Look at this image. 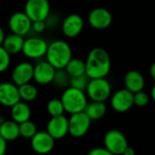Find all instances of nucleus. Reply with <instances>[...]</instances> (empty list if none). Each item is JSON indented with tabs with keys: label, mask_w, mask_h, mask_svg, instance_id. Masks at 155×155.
Instances as JSON below:
<instances>
[{
	"label": "nucleus",
	"mask_w": 155,
	"mask_h": 155,
	"mask_svg": "<svg viewBox=\"0 0 155 155\" xmlns=\"http://www.w3.org/2000/svg\"><path fill=\"white\" fill-rule=\"evenodd\" d=\"M73 58V52L70 45L64 40H54L48 45L45 60L56 70L64 69Z\"/></svg>",
	"instance_id": "obj_2"
},
{
	"label": "nucleus",
	"mask_w": 155,
	"mask_h": 155,
	"mask_svg": "<svg viewBox=\"0 0 155 155\" xmlns=\"http://www.w3.org/2000/svg\"><path fill=\"white\" fill-rule=\"evenodd\" d=\"M71 77L68 75L64 69H58L55 72L53 83L54 85L57 88H64L70 84Z\"/></svg>",
	"instance_id": "obj_27"
},
{
	"label": "nucleus",
	"mask_w": 155,
	"mask_h": 155,
	"mask_svg": "<svg viewBox=\"0 0 155 155\" xmlns=\"http://www.w3.org/2000/svg\"><path fill=\"white\" fill-rule=\"evenodd\" d=\"M46 132L54 140L63 139L69 134L68 118L64 115L51 117L46 124Z\"/></svg>",
	"instance_id": "obj_17"
},
{
	"label": "nucleus",
	"mask_w": 155,
	"mask_h": 155,
	"mask_svg": "<svg viewBox=\"0 0 155 155\" xmlns=\"http://www.w3.org/2000/svg\"><path fill=\"white\" fill-rule=\"evenodd\" d=\"M90 80L91 79L86 75V74L80 75V76H76V77H71L69 86L85 92L87 89V86L89 84Z\"/></svg>",
	"instance_id": "obj_28"
},
{
	"label": "nucleus",
	"mask_w": 155,
	"mask_h": 155,
	"mask_svg": "<svg viewBox=\"0 0 155 155\" xmlns=\"http://www.w3.org/2000/svg\"><path fill=\"white\" fill-rule=\"evenodd\" d=\"M87 155H114L109 152L106 148L104 147H95L92 149Z\"/></svg>",
	"instance_id": "obj_32"
},
{
	"label": "nucleus",
	"mask_w": 155,
	"mask_h": 155,
	"mask_svg": "<svg viewBox=\"0 0 155 155\" xmlns=\"http://www.w3.org/2000/svg\"><path fill=\"white\" fill-rule=\"evenodd\" d=\"M111 105L117 113H126L134 105V94L126 88L115 92L111 98Z\"/></svg>",
	"instance_id": "obj_15"
},
{
	"label": "nucleus",
	"mask_w": 155,
	"mask_h": 155,
	"mask_svg": "<svg viewBox=\"0 0 155 155\" xmlns=\"http://www.w3.org/2000/svg\"><path fill=\"white\" fill-rule=\"evenodd\" d=\"M88 24L95 30H104L113 22L112 13L104 7H95L88 15Z\"/></svg>",
	"instance_id": "obj_10"
},
{
	"label": "nucleus",
	"mask_w": 155,
	"mask_h": 155,
	"mask_svg": "<svg viewBox=\"0 0 155 155\" xmlns=\"http://www.w3.org/2000/svg\"><path fill=\"white\" fill-rule=\"evenodd\" d=\"M25 38L15 34H10L5 36L2 46L9 54H17L22 52Z\"/></svg>",
	"instance_id": "obj_21"
},
{
	"label": "nucleus",
	"mask_w": 155,
	"mask_h": 155,
	"mask_svg": "<svg viewBox=\"0 0 155 155\" xmlns=\"http://www.w3.org/2000/svg\"><path fill=\"white\" fill-rule=\"evenodd\" d=\"M34 66L30 62L18 63L11 73L12 82L18 87L30 83L34 79Z\"/></svg>",
	"instance_id": "obj_13"
},
{
	"label": "nucleus",
	"mask_w": 155,
	"mask_h": 155,
	"mask_svg": "<svg viewBox=\"0 0 155 155\" xmlns=\"http://www.w3.org/2000/svg\"><path fill=\"white\" fill-rule=\"evenodd\" d=\"M85 67V74L90 79L105 78L112 68L109 54L102 47L93 48L86 57Z\"/></svg>",
	"instance_id": "obj_1"
},
{
	"label": "nucleus",
	"mask_w": 155,
	"mask_h": 155,
	"mask_svg": "<svg viewBox=\"0 0 155 155\" xmlns=\"http://www.w3.org/2000/svg\"><path fill=\"white\" fill-rule=\"evenodd\" d=\"M151 98L155 102V84L152 88V91H151Z\"/></svg>",
	"instance_id": "obj_38"
},
{
	"label": "nucleus",
	"mask_w": 155,
	"mask_h": 155,
	"mask_svg": "<svg viewBox=\"0 0 155 155\" xmlns=\"http://www.w3.org/2000/svg\"><path fill=\"white\" fill-rule=\"evenodd\" d=\"M46 29V25L45 21H35L32 24V30L37 34L43 33Z\"/></svg>",
	"instance_id": "obj_31"
},
{
	"label": "nucleus",
	"mask_w": 155,
	"mask_h": 155,
	"mask_svg": "<svg viewBox=\"0 0 155 155\" xmlns=\"http://www.w3.org/2000/svg\"><path fill=\"white\" fill-rule=\"evenodd\" d=\"M21 101L19 87L13 82L0 83V104L11 108Z\"/></svg>",
	"instance_id": "obj_14"
},
{
	"label": "nucleus",
	"mask_w": 155,
	"mask_h": 155,
	"mask_svg": "<svg viewBox=\"0 0 155 155\" xmlns=\"http://www.w3.org/2000/svg\"><path fill=\"white\" fill-rule=\"evenodd\" d=\"M32 111L29 104L25 102L20 101L10 108L11 120L17 123L18 124L29 121L31 118Z\"/></svg>",
	"instance_id": "obj_19"
},
{
	"label": "nucleus",
	"mask_w": 155,
	"mask_h": 155,
	"mask_svg": "<svg viewBox=\"0 0 155 155\" xmlns=\"http://www.w3.org/2000/svg\"><path fill=\"white\" fill-rule=\"evenodd\" d=\"M11 64V54H9L5 48L0 46V74L5 72Z\"/></svg>",
	"instance_id": "obj_29"
},
{
	"label": "nucleus",
	"mask_w": 155,
	"mask_h": 155,
	"mask_svg": "<svg viewBox=\"0 0 155 155\" xmlns=\"http://www.w3.org/2000/svg\"><path fill=\"white\" fill-rule=\"evenodd\" d=\"M19 94H20L21 101L25 103H30L37 98L38 89L35 84L28 83L19 86Z\"/></svg>",
	"instance_id": "obj_24"
},
{
	"label": "nucleus",
	"mask_w": 155,
	"mask_h": 155,
	"mask_svg": "<svg viewBox=\"0 0 155 155\" xmlns=\"http://www.w3.org/2000/svg\"><path fill=\"white\" fill-rule=\"evenodd\" d=\"M1 122H2V120H0V124H1Z\"/></svg>",
	"instance_id": "obj_39"
},
{
	"label": "nucleus",
	"mask_w": 155,
	"mask_h": 155,
	"mask_svg": "<svg viewBox=\"0 0 155 155\" xmlns=\"http://www.w3.org/2000/svg\"><path fill=\"white\" fill-rule=\"evenodd\" d=\"M150 74H151L152 78L155 81V62L150 67Z\"/></svg>",
	"instance_id": "obj_37"
},
{
	"label": "nucleus",
	"mask_w": 155,
	"mask_h": 155,
	"mask_svg": "<svg viewBox=\"0 0 155 155\" xmlns=\"http://www.w3.org/2000/svg\"><path fill=\"white\" fill-rule=\"evenodd\" d=\"M56 69L46 60L39 61L34 66L35 82L40 85H47L53 83Z\"/></svg>",
	"instance_id": "obj_16"
},
{
	"label": "nucleus",
	"mask_w": 155,
	"mask_h": 155,
	"mask_svg": "<svg viewBox=\"0 0 155 155\" xmlns=\"http://www.w3.org/2000/svg\"><path fill=\"white\" fill-rule=\"evenodd\" d=\"M48 45L49 44L41 37L30 36L25 39L22 53L28 59L38 60L45 56Z\"/></svg>",
	"instance_id": "obj_5"
},
{
	"label": "nucleus",
	"mask_w": 155,
	"mask_h": 155,
	"mask_svg": "<svg viewBox=\"0 0 155 155\" xmlns=\"http://www.w3.org/2000/svg\"><path fill=\"white\" fill-rule=\"evenodd\" d=\"M24 12L32 22L45 21L51 14L49 0H26Z\"/></svg>",
	"instance_id": "obj_6"
},
{
	"label": "nucleus",
	"mask_w": 155,
	"mask_h": 155,
	"mask_svg": "<svg viewBox=\"0 0 155 155\" xmlns=\"http://www.w3.org/2000/svg\"><path fill=\"white\" fill-rule=\"evenodd\" d=\"M150 98H151V96L144 91H141L136 94H134V105H136L138 107H144V106L148 105V104L150 102Z\"/></svg>",
	"instance_id": "obj_30"
},
{
	"label": "nucleus",
	"mask_w": 155,
	"mask_h": 155,
	"mask_svg": "<svg viewBox=\"0 0 155 155\" xmlns=\"http://www.w3.org/2000/svg\"><path fill=\"white\" fill-rule=\"evenodd\" d=\"M84 27V18L78 14L68 15L61 24L63 35L67 38H74L78 36Z\"/></svg>",
	"instance_id": "obj_11"
},
{
	"label": "nucleus",
	"mask_w": 155,
	"mask_h": 155,
	"mask_svg": "<svg viewBox=\"0 0 155 155\" xmlns=\"http://www.w3.org/2000/svg\"><path fill=\"white\" fill-rule=\"evenodd\" d=\"M32 24L33 22L24 11L12 14L8 20V27L12 34H15L23 37L31 32Z\"/></svg>",
	"instance_id": "obj_9"
},
{
	"label": "nucleus",
	"mask_w": 155,
	"mask_h": 155,
	"mask_svg": "<svg viewBox=\"0 0 155 155\" xmlns=\"http://www.w3.org/2000/svg\"><path fill=\"white\" fill-rule=\"evenodd\" d=\"M55 144V140L46 132H37V134L31 139V148L32 150L40 155L50 153Z\"/></svg>",
	"instance_id": "obj_12"
},
{
	"label": "nucleus",
	"mask_w": 155,
	"mask_h": 155,
	"mask_svg": "<svg viewBox=\"0 0 155 155\" xmlns=\"http://www.w3.org/2000/svg\"><path fill=\"white\" fill-rule=\"evenodd\" d=\"M104 148L114 155H123L124 150L129 146L127 138L119 130H110L104 137Z\"/></svg>",
	"instance_id": "obj_7"
},
{
	"label": "nucleus",
	"mask_w": 155,
	"mask_h": 155,
	"mask_svg": "<svg viewBox=\"0 0 155 155\" xmlns=\"http://www.w3.org/2000/svg\"><path fill=\"white\" fill-rule=\"evenodd\" d=\"M85 92L92 101L105 102L111 96L112 86L106 78L91 79Z\"/></svg>",
	"instance_id": "obj_4"
},
{
	"label": "nucleus",
	"mask_w": 155,
	"mask_h": 155,
	"mask_svg": "<svg viewBox=\"0 0 155 155\" xmlns=\"http://www.w3.org/2000/svg\"><path fill=\"white\" fill-rule=\"evenodd\" d=\"M0 136L6 142L15 141L20 136L19 124L13 120L2 121L0 124Z\"/></svg>",
	"instance_id": "obj_20"
},
{
	"label": "nucleus",
	"mask_w": 155,
	"mask_h": 155,
	"mask_svg": "<svg viewBox=\"0 0 155 155\" xmlns=\"http://www.w3.org/2000/svg\"><path fill=\"white\" fill-rule=\"evenodd\" d=\"M7 150V142L0 136V155H5Z\"/></svg>",
	"instance_id": "obj_34"
},
{
	"label": "nucleus",
	"mask_w": 155,
	"mask_h": 155,
	"mask_svg": "<svg viewBox=\"0 0 155 155\" xmlns=\"http://www.w3.org/2000/svg\"><path fill=\"white\" fill-rule=\"evenodd\" d=\"M64 70L70 77H76L83 74H85L86 67L85 61L80 58H72L70 62L65 66Z\"/></svg>",
	"instance_id": "obj_23"
},
{
	"label": "nucleus",
	"mask_w": 155,
	"mask_h": 155,
	"mask_svg": "<svg viewBox=\"0 0 155 155\" xmlns=\"http://www.w3.org/2000/svg\"><path fill=\"white\" fill-rule=\"evenodd\" d=\"M46 111L51 117H55V116H60L64 115V104L61 101V99L54 98L51 99L47 104H46Z\"/></svg>",
	"instance_id": "obj_25"
},
{
	"label": "nucleus",
	"mask_w": 155,
	"mask_h": 155,
	"mask_svg": "<svg viewBox=\"0 0 155 155\" xmlns=\"http://www.w3.org/2000/svg\"><path fill=\"white\" fill-rule=\"evenodd\" d=\"M69 134L74 138H81L84 136L90 130L92 121L84 112L71 114L68 119Z\"/></svg>",
	"instance_id": "obj_8"
},
{
	"label": "nucleus",
	"mask_w": 155,
	"mask_h": 155,
	"mask_svg": "<svg viewBox=\"0 0 155 155\" xmlns=\"http://www.w3.org/2000/svg\"><path fill=\"white\" fill-rule=\"evenodd\" d=\"M107 112V106L104 102H95L92 101L88 103L84 113L91 119V121H97L102 119Z\"/></svg>",
	"instance_id": "obj_22"
},
{
	"label": "nucleus",
	"mask_w": 155,
	"mask_h": 155,
	"mask_svg": "<svg viewBox=\"0 0 155 155\" xmlns=\"http://www.w3.org/2000/svg\"><path fill=\"white\" fill-rule=\"evenodd\" d=\"M124 85L127 90L133 94L143 91L145 86V79L142 73L137 70H131L124 75Z\"/></svg>",
	"instance_id": "obj_18"
},
{
	"label": "nucleus",
	"mask_w": 155,
	"mask_h": 155,
	"mask_svg": "<svg viewBox=\"0 0 155 155\" xmlns=\"http://www.w3.org/2000/svg\"><path fill=\"white\" fill-rule=\"evenodd\" d=\"M60 99L64 104V111L70 114L84 112V109L88 104L85 92L71 86L64 90Z\"/></svg>",
	"instance_id": "obj_3"
},
{
	"label": "nucleus",
	"mask_w": 155,
	"mask_h": 155,
	"mask_svg": "<svg viewBox=\"0 0 155 155\" xmlns=\"http://www.w3.org/2000/svg\"><path fill=\"white\" fill-rule=\"evenodd\" d=\"M5 31H4V29L2 28V26H0V46L3 45V42H4V40H5Z\"/></svg>",
	"instance_id": "obj_36"
},
{
	"label": "nucleus",
	"mask_w": 155,
	"mask_h": 155,
	"mask_svg": "<svg viewBox=\"0 0 155 155\" xmlns=\"http://www.w3.org/2000/svg\"><path fill=\"white\" fill-rule=\"evenodd\" d=\"M123 155H135V151H134V148H132V147L128 146V147L124 150V152Z\"/></svg>",
	"instance_id": "obj_35"
},
{
	"label": "nucleus",
	"mask_w": 155,
	"mask_h": 155,
	"mask_svg": "<svg viewBox=\"0 0 155 155\" xmlns=\"http://www.w3.org/2000/svg\"><path fill=\"white\" fill-rule=\"evenodd\" d=\"M19 129H20V136H22L25 139H30V140L38 132L36 124L34 122H32L31 120L20 124Z\"/></svg>",
	"instance_id": "obj_26"
},
{
	"label": "nucleus",
	"mask_w": 155,
	"mask_h": 155,
	"mask_svg": "<svg viewBox=\"0 0 155 155\" xmlns=\"http://www.w3.org/2000/svg\"><path fill=\"white\" fill-rule=\"evenodd\" d=\"M0 106H1V104H0Z\"/></svg>",
	"instance_id": "obj_40"
},
{
	"label": "nucleus",
	"mask_w": 155,
	"mask_h": 155,
	"mask_svg": "<svg viewBox=\"0 0 155 155\" xmlns=\"http://www.w3.org/2000/svg\"><path fill=\"white\" fill-rule=\"evenodd\" d=\"M45 25H46V28L47 27H54L58 25L59 23V18L56 15H52L50 14V15L46 18V20L45 21Z\"/></svg>",
	"instance_id": "obj_33"
}]
</instances>
